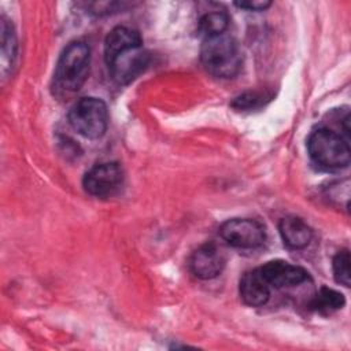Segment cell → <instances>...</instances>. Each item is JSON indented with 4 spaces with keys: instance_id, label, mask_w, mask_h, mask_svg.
<instances>
[{
    "instance_id": "obj_1",
    "label": "cell",
    "mask_w": 351,
    "mask_h": 351,
    "mask_svg": "<svg viewBox=\"0 0 351 351\" xmlns=\"http://www.w3.org/2000/svg\"><path fill=\"white\" fill-rule=\"evenodd\" d=\"M104 59L112 80L119 85H126L145 70L149 53L144 49L138 32L117 26L106 37Z\"/></svg>"
},
{
    "instance_id": "obj_2",
    "label": "cell",
    "mask_w": 351,
    "mask_h": 351,
    "mask_svg": "<svg viewBox=\"0 0 351 351\" xmlns=\"http://www.w3.org/2000/svg\"><path fill=\"white\" fill-rule=\"evenodd\" d=\"M90 49L84 41L70 43L60 53L55 73L53 89L58 96L71 95L84 85L89 73Z\"/></svg>"
},
{
    "instance_id": "obj_3",
    "label": "cell",
    "mask_w": 351,
    "mask_h": 351,
    "mask_svg": "<svg viewBox=\"0 0 351 351\" xmlns=\"http://www.w3.org/2000/svg\"><path fill=\"white\" fill-rule=\"evenodd\" d=\"M200 60L210 74L218 78H233L241 69L243 55L237 41L222 33L203 40Z\"/></svg>"
},
{
    "instance_id": "obj_4",
    "label": "cell",
    "mask_w": 351,
    "mask_h": 351,
    "mask_svg": "<svg viewBox=\"0 0 351 351\" xmlns=\"http://www.w3.org/2000/svg\"><path fill=\"white\" fill-rule=\"evenodd\" d=\"M307 149L310 158L321 167L337 170L350 165L348 140L328 128H318L308 136Z\"/></svg>"
},
{
    "instance_id": "obj_5",
    "label": "cell",
    "mask_w": 351,
    "mask_h": 351,
    "mask_svg": "<svg viewBox=\"0 0 351 351\" xmlns=\"http://www.w3.org/2000/svg\"><path fill=\"white\" fill-rule=\"evenodd\" d=\"M71 128L86 138L101 137L108 126V110L97 97H82L69 111Z\"/></svg>"
},
{
    "instance_id": "obj_6",
    "label": "cell",
    "mask_w": 351,
    "mask_h": 351,
    "mask_svg": "<svg viewBox=\"0 0 351 351\" xmlns=\"http://www.w3.org/2000/svg\"><path fill=\"white\" fill-rule=\"evenodd\" d=\"M221 237L232 247L254 250L265 243L266 232L261 222L251 218H233L219 228Z\"/></svg>"
},
{
    "instance_id": "obj_7",
    "label": "cell",
    "mask_w": 351,
    "mask_h": 351,
    "mask_svg": "<svg viewBox=\"0 0 351 351\" xmlns=\"http://www.w3.org/2000/svg\"><path fill=\"white\" fill-rule=\"evenodd\" d=\"M123 184V171L118 163H99L89 169L82 180L84 189L95 197H110Z\"/></svg>"
},
{
    "instance_id": "obj_8",
    "label": "cell",
    "mask_w": 351,
    "mask_h": 351,
    "mask_svg": "<svg viewBox=\"0 0 351 351\" xmlns=\"http://www.w3.org/2000/svg\"><path fill=\"white\" fill-rule=\"evenodd\" d=\"M225 262L221 248L213 243H207L192 254L189 267L197 278L211 280L221 274L225 267Z\"/></svg>"
},
{
    "instance_id": "obj_9",
    "label": "cell",
    "mask_w": 351,
    "mask_h": 351,
    "mask_svg": "<svg viewBox=\"0 0 351 351\" xmlns=\"http://www.w3.org/2000/svg\"><path fill=\"white\" fill-rule=\"evenodd\" d=\"M259 270L267 284L274 288L295 287L308 278V273L303 267L291 265L285 261H270Z\"/></svg>"
},
{
    "instance_id": "obj_10",
    "label": "cell",
    "mask_w": 351,
    "mask_h": 351,
    "mask_svg": "<svg viewBox=\"0 0 351 351\" xmlns=\"http://www.w3.org/2000/svg\"><path fill=\"white\" fill-rule=\"evenodd\" d=\"M240 296L251 307L263 306L270 298V285L259 269L245 271L240 280Z\"/></svg>"
},
{
    "instance_id": "obj_11",
    "label": "cell",
    "mask_w": 351,
    "mask_h": 351,
    "mask_svg": "<svg viewBox=\"0 0 351 351\" xmlns=\"http://www.w3.org/2000/svg\"><path fill=\"white\" fill-rule=\"evenodd\" d=\"M278 230L284 244L292 250L307 247L313 239L311 228L299 217L288 215L278 223Z\"/></svg>"
},
{
    "instance_id": "obj_12",
    "label": "cell",
    "mask_w": 351,
    "mask_h": 351,
    "mask_svg": "<svg viewBox=\"0 0 351 351\" xmlns=\"http://www.w3.org/2000/svg\"><path fill=\"white\" fill-rule=\"evenodd\" d=\"M0 29H1V75L5 77L8 74V71L11 70L15 56H16V36L12 27V23H10V21L4 16H1V22H0Z\"/></svg>"
},
{
    "instance_id": "obj_13",
    "label": "cell",
    "mask_w": 351,
    "mask_h": 351,
    "mask_svg": "<svg viewBox=\"0 0 351 351\" xmlns=\"http://www.w3.org/2000/svg\"><path fill=\"white\" fill-rule=\"evenodd\" d=\"M346 304V299L343 296V293L328 288V287H322L317 295L313 298L310 307L311 310L321 313V314H332L337 310H340L343 306Z\"/></svg>"
},
{
    "instance_id": "obj_14",
    "label": "cell",
    "mask_w": 351,
    "mask_h": 351,
    "mask_svg": "<svg viewBox=\"0 0 351 351\" xmlns=\"http://www.w3.org/2000/svg\"><path fill=\"white\" fill-rule=\"evenodd\" d=\"M228 25H229L228 14L222 11H213L202 16V19L199 21V32L206 38V37L225 33Z\"/></svg>"
},
{
    "instance_id": "obj_15",
    "label": "cell",
    "mask_w": 351,
    "mask_h": 351,
    "mask_svg": "<svg viewBox=\"0 0 351 351\" xmlns=\"http://www.w3.org/2000/svg\"><path fill=\"white\" fill-rule=\"evenodd\" d=\"M333 274L339 284L350 287V252L348 250L339 251L333 258Z\"/></svg>"
},
{
    "instance_id": "obj_16",
    "label": "cell",
    "mask_w": 351,
    "mask_h": 351,
    "mask_svg": "<svg viewBox=\"0 0 351 351\" xmlns=\"http://www.w3.org/2000/svg\"><path fill=\"white\" fill-rule=\"evenodd\" d=\"M265 99H270V97H266L263 93H259V92H245L239 97H236L232 106L237 110H251L263 104Z\"/></svg>"
},
{
    "instance_id": "obj_17",
    "label": "cell",
    "mask_w": 351,
    "mask_h": 351,
    "mask_svg": "<svg viewBox=\"0 0 351 351\" xmlns=\"http://www.w3.org/2000/svg\"><path fill=\"white\" fill-rule=\"evenodd\" d=\"M234 4L237 7L248 10V11H263L267 7H270L271 1H269V0H244V1H237Z\"/></svg>"
}]
</instances>
